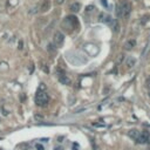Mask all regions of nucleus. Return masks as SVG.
I'll use <instances>...</instances> for the list:
<instances>
[{
    "mask_svg": "<svg viewBox=\"0 0 150 150\" xmlns=\"http://www.w3.org/2000/svg\"><path fill=\"white\" fill-rule=\"evenodd\" d=\"M121 6H122V12H123V18H127L131 12V5L129 3H122Z\"/></svg>",
    "mask_w": 150,
    "mask_h": 150,
    "instance_id": "nucleus-4",
    "label": "nucleus"
},
{
    "mask_svg": "<svg viewBox=\"0 0 150 150\" xmlns=\"http://www.w3.org/2000/svg\"><path fill=\"white\" fill-rule=\"evenodd\" d=\"M53 42L56 47H61L64 42V35L61 32H55L54 36H53Z\"/></svg>",
    "mask_w": 150,
    "mask_h": 150,
    "instance_id": "nucleus-2",
    "label": "nucleus"
},
{
    "mask_svg": "<svg viewBox=\"0 0 150 150\" xmlns=\"http://www.w3.org/2000/svg\"><path fill=\"white\" fill-rule=\"evenodd\" d=\"M35 148H36V150H43V146L41 145V144H35Z\"/></svg>",
    "mask_w": 150,
    "mask_h": 150,
    "instance_id": "nucleus-17",
    "label": "nucleus"
},
{
    "mask_svg": "<svg viewBox=\"0 0 150 150\" xmlns=\"http://www.w3.org/2000/svg\"><path fill=\"white\" fill-rule=\"evenodd\" d=\"M128 135H129V137H131V138L135 139V141H137V139L141 137V132H139L138 130H136V129L130 130V131L128 132Z\"/></svg>",
    "mask_w": 150,
    "mask_h": 150,
    "instance_id": "nucleus-7",
    "label": "nucleus"
},
{
    "mask_svg": "<svg viewBox=\"0 0 150 150\" xmlns=\"http://www.w3.org/2000/svg\"><path fill=\"white\" fill-rule=\"evenodd\" d=\"M149 14H145V15H143L142 18H141V25H145L148 21H149Z\"/></svg>",
    "mask_w": 150,
    "mask_h": 150,
    "instance_id": "nucleus-13",
    "label": "nucleus"
},
{
    "mask_svg": "<svg viewBox=\"0 0 150 150\" xmlns=\"http://www.w3.org/2000/svg\"><path fill=\"white\" fill-rule=\"evenodd\" d=\"M93 8H94L93 6H90V7L88 6V7H87V12H89V11H93Z\"/></svg>",
    "mask_w": 150,
    "mask_h": 150,
    "instance_id": "nucleus-21",
    "label": "nucleus"
},
{
    "mask_svg": "<svg viewBox=\"0 0 150 150\" xmlns=\"http://www.w3.org/2000/svg\"><path fill=\"white\" fill-rule=\"evenodd\" d=\"M66 1V0H55V4L56 5H61V4H63Z\"/></svg>",
    "mask_w": 150,
    "mask_h": 150,
    "instance_id": "nucleus-18",
    "label": "nucleus"
},
{
    "mask_svg": "<svg viewBox=\"0 0 150 150\" xmlns=\"http://www.w3.org/2000/svg\"><path fill=\"white\" fill-rule=\"evenodd\" d=\"M145 83H146V87L148 88H150V76L146 79V81H145Z\"/></svg>",
    "mask_w": 150,
    "mask_h": 150,
    "instance_id": "nucleus-19",
    "label": "nucleus"
},
{
    "mask_svg": "<svg viewBox=\"0 0 150 150\" xmlns=\"http://www.w3.org/2000/svg\"><path fill=\"white\" fill-rule=\"evenodd\" d=\"M48 52H49L50 55H55L56 54V47H55V45L49 43L48 45Z\"/></svg>",
    "mask_w": 150,
    "mask_h": 150,
    "instance_id": "nucleus-11",
    "label": "nucleus"
},
{
    "mask_svg": "<svg viewBox=\"0 0 150 150\" xmlns=\"http://www.w3.org/2000/svg\"><path fill=\"white\" fill-rule=\"evenodd\" d=\"M48 102H49V96L45 92L38 90V93L35 95V103L39 107H46L48 104Z\"/></svg>",
    "mask_w": 150,
    "mask_h": 150,
    "instance_id": "nucleus-1",
    "label": "nucleus"
},
{
    "mask_svg": "<svg viewBox=\"0 0 150 150\" xmlns=\"http://www.w3.org/2000/svg\"><path fill=\"white\" fill-rule=\"evenodd\" d=\"M69 8H70V12L78 13V12L81 10V4H80V3H73V4L69 6Z\"/></svg>",
    "mask_w": 150,
    "mask_h": 150,
    "instance_id": "nucleus-9",
    "label": "nucleus"
},
{
    "mask_svg": "<svg viewBox=\"0 0 150 150\" xmlns=\"http://www.w3.org/2000/svg\"><path fill=\"white\" fill-rule=\"evenodd\" d=\"M34 118H35L36 121H42V120H43V116H42V115H38V114H36V115L34 116Z\"/></svg>",
    "mask_w": 150,
    "mask_h": 150,
    "instance_id": "nucleus-16",
    "label": "nucleus"
},
{
    "mask_svg": "<svg viewBox=\"0 0 150 150\" xmlns=\"http://www.w3.org/2000/svg\"><path fill=\"white\" fill-rule=\"evenodd\" d=\"M148 96L150 97V88H148Z\"/></svg>",
    "mask_w": 150,
    "mask_h": 150,
    "instance_id": "nucleus-23",
    "label": "nucleus"
},
{
    "mask_svg": "<svg viewBox=\"0 0 150 150\" xmlns=\"http://www.w3.org/2000/svg\"><path fill=\"white\" fill-rule=\"evenodd\" d=\"M135 46H136V41L135 40H128L125 42V45H124V49L125 50H131Z\"/></svg>",
    "mask_w": 150,
    "mask_h": 150,
    "instance_id": "nucleus-10",
    "label": "nucleus"
},
{
    "mask_svg": "<svg viewBox=\"0 0 150 150\" xmlns=\"http://www.w3.org/2000/svg\"><path fill=\"white\" fill-rule=\"evenodd\" d=\"M41 70H43L45 73H49V69H48V66L45 63V62H41Z\"/></svg>",
    "mask_w": 150,
    "mask_h": 150,
    "instance_id": "nucleus-15",
    "label": "nucleus"
},
{
    "mask_svg": "<svg viewBox=\"0 0 150 150\" xmlns=\"http://www.w3.org/2000/svg\"><path fill=\"white\" fill-rule=\"evenodd\" d=\"M50 10V1L49 0H43V1L40 4V12L46 13Z\"/></svg>",
    "mask_w": 150,
    "mask_h": 150,
    "instance_id": "nucleus-5",
    "label": "nucleus"
},
{
    "mask_svg": "<svg viewBox=\"0 0 150 150\" xmlns=\"http://www.w3.org/2000/svg\"><path fill=\"white\" fill-rule=\"evenodd\" d=\"M123 60H124V54H123V53L118 54V56H117V59H116V64H121Z\"/></svg>",
    "mask_w": 150,
    "mask_h": 150,
    "instance_id": "nucleus-14",
    "label": "nucleus"
},
{
    "mask_svg": "<svg viewBox=\"0 0 150 150\" xmlns=\"http://www.w3.org/2000/svg\"><path fill=\"white\" fill-rule=\"evenodd\" d=\"M137 143H146V144H150V132L149 131H144L143 134H141V137L136 141Z\"/></svg>",
    "mask_w": 150,
    "mask_h": 150,
    "instance_id": "nucleus-3",
    "label": "nucleus"
},
{
    "mask_svg": "<svg viewBox=\"0 0 150 150\" xmlns=\"http://www.w3.org/2000/svg\"><path fill=\"white\" fill-rule=\"evenodd\" d=\"M59 81H60L62 85H66V86L70 85V79L67 76L66 74H62V75H60V76H59Z\"/></svg>",
    "mask_w": 150,
    "mask_h": 150,
    "instance_id": "nucleus-8",
    "label": "nucleus"
},
{
    "mask_svg": "<svg viewBox=\"0 0 150 150\" xmlns=\"http://www.w3.org/2000/svg\"><path fill=\"white\" fill-rule=\"evenodd\" d=\"M116 15H117V18H123V12H122V6L121 5H118L116 7Z\"/></svg>",
    "mask_w": 150,
    "mask_h": 150,
    "instance_id": "nucleus-12",
    "label": "nucleus"
},
{
    "mask_svg": "<svg viewBox=\"0 0 150 150\" xmlns=\"http://www.w3.org/2000/svg\"><path fill=\"white\" fill-rule=\"evenodd\" d=\"M19 49H22V41L19 42Z\"/></svg>",
    "mask_w": 150,
    "mask_h": 150,
    "instance_id": "nucleus-22",
    "label": "nucleus"
},
{
    "mask_svg": "<svg viewBox=\"0 0 150 150\" xmlns=\"http://www.w3.org/2000/svg\"><path fill=\"white\" fill-rule=\"evenodd\" d=\"M45 89H46L45 85H43V83H41V85H40V87H39V90H45Z\"/></svg>",
    "mask_w": 150,
    "mask_h": 150,
    "instance_id": "nucleus-20",
    "label": "nucleus"
},
{
    "mask_svg": "<svg viewBox=\"0 0 150 150\" xmlns=\"http://www.w3.org/2000/svg\"><path fill=\"white\" fill-rule=\"evenodd\" d=\"M125 67L128 68V69H131L134 66H135V63H136V60L132 57V56H128L127 59H125Z\"/></svg>",
    "mask_w": 150,
    "mask_h": 150,
    "instance_id": "nucleus-6",
    "label": "nucleus"
}]
</instances>
